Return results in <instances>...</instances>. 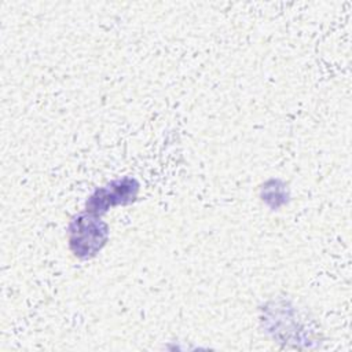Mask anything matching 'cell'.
Wrapping results in <instances>:
<instances>
[{"label": "cell", "mask_w": 352, "mask_h": 352, "mask_svg": "<svg viewBox=\"0 0 352 352\" xmlns=\"http://www.w3.org/2000/svg\"><path fill=\"white\" fill-rule=\"evenodd\" d=\"M107 239V226L92 214H78L70 224L69 242L77 257H92Z\"/></svg>", "instance_id": "cell-1"}, {"label": "cell", "mask_w": 352, "mask_h": 352, "mask_svg": "<svg viewBox=\"0 0 352 352\" xmlns=\"http://www.w3.org/2000/svg\"><path fill=\"white\" fill-rule=\"evenodd\" d=\"M138 183L133 179H122L113 182L107 187L98 188L87 201V210L91 213H103L109 206L128 204L138 194Z\"/></svg>", "instance_id": "cell-2"}]
</instances>
